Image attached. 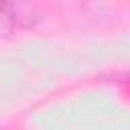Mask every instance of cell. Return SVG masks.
<instances>
[{
	"instance_id": "obj_1",
	"label": "cell",
	"mask_w": 130,
	"mask_h": 130,
	"mask_svg": "<svg viewBox=\"0 0 130 130\" xmlns=\"http://www.w3.org/2000/svg\"><path fill=\"white\" fill-rule=\"evenodd\" d=\"M0 20L10 22L12 26H28L35 22L32 8L20 4H0Z\"/></svg>"
}]
</instances>
